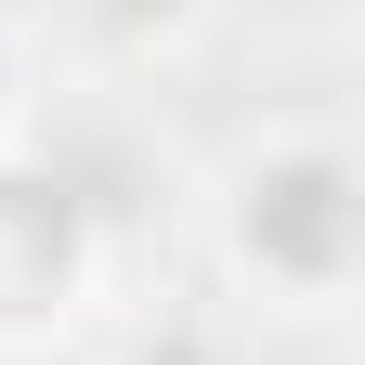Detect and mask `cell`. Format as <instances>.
<instances>
[{"mask_svg":"<svg viewBox=\"0 0 365 365\" xmlns=\"http://www.w3.org/2000/svg\"><path fill=\"white\" fill-rule=\"evenodd\" d=\"M66 39H91V53H144V39H170L196 0H39Z\"/></svg>","mask_w":365,"mask_h":365,"instance_id":"3957f363","label":"cell"},{"mask_svg":"<svg viewBox=\"0 0 365 365\" xmlns=\"http://www.w3.org/2000/svg\"><path fill=\"white\" fill-rule=\"evenodd\" d=\"M235 261L287 300L352 287V157L339 144H287L235 182Z\"/></svg>","mask_w":365,"mask_h":365,"instance_id":"6da1fadb","label":"cell"},{"mask_svg":"<svg viewBox=\"0 0 365 365\" xmlns=\"http://www.w3.org/2000/svg\"><path fill=\"white\" fill-rule=\"evenodd\" d=\"M91 287V209L66 170H0V339L66 327Z\"/></svg>","mask_w":365,"mask_h":365,"instance_id":"7a4b0ae2","label":"cell"},{"mask_svg":"<svg viewBox=\"0 0 365 365\" xmlns=\"http://www.w3.org/2000/svg\"><path fill=\"white\" fill-rule=\"evenodd\" d=\"M0 118H14V53H0Z\"/></svg>","mask_w":365,"mask_h":365,"instance_id":"277c9868","label":"cell"}]
</instances>
